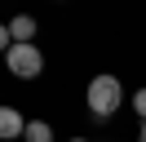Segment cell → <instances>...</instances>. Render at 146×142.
<instances>
[{"label":"cell","mask_w":146,"mask_h":142,"mask_svg":"<svg viewBox=\"0 0 146 142\" xmlns=\"http://www.w3.org/2000/svg\"><path fill=\"white\" fill-rule=\"evenodd\" d=\"M84 102H89V111L98 115V120H111V115L124 107V84H119V76L98 71V76L89 80V89H84Z\"/></svg>","instance_id":"obj_1"},{"label":"cell","mask_w":146,"mask_h":142,"mask_svg":"<svg viewBox=\"0 0 146 142\" xmlns=\"http://www.w3.org/2000/svg\"><path fill=\"white\" fill-rule=\"evenodd\" d=\"M9 44H13L9 40V22H0V53H9Z\"/></svg>","instance_id":"obj_7"},{"label":"cell","mask_w":146,"mask_h":142,"mask_svg":"<svg viewBox=\"0 0 146 142\" xmlns=\"http://www.w3.org/2000/svg\"><path fill=\"white\" fill-rule=\"evenodd\" d=\"M27 133V120H22L18 107H0V142H13Z\"/></svg>","instance_id":"obj_3"},{"label":"cell","mask_w":146,"mask_h":142,"mask_svg":"<svg viewBox=\"0 0 146 142\" xmlns=\"http://www.w3.org/2000/svg\"><path fill=\"white\" fill-rule=\"evenodd\" d=\"M71 142H89V138H71Z\"/></svg>","instance_id":"obj_9"},{"label":"cell","mask_w":146,"mask_h":142,"mask_svg":"<svg viewBox=\"0 0 146 142\" xmlns=\"http://www.w3.org/2000/svg\"><path fill=\"white\" fill-rule=\"evenodd\" d=\"M137 142H146V124H142V129H137Z\"/></svg>","instance_id":"obj_8"},{"label":"cell","mask_w":146,"mask_h":142,"mask_svg":"<svg viewBox=\"0 0 146 142\" xmlns=\"http://www.w3.org/2000/svg\"><path fill=\"white\" fill-rule=\"evenodd\" d=\"M133 111L142 115V124H146V89H137V93H133Z\"/></svg>","instance_id":"obj_6"},{"label":"cell","mask_w":146,"mask_h":142,"mask_svg":"<svg viewBox=\"0 0 146 142\" xmlns=\"http://www.w3.org/2000/svg\"><path fill=\"white\" fill-rule=\"evenodd\" d=\"M22 142H53V124H49V120H27Z\"/></svg>","instance_id":"obj_5"},{"label":"cell","mask_w":146,"mask_h":142,"mask_svg":"<svg viewBox=\"0 0 146 142\" xmlns=\"http://www.w3.org/2000/svg\"><path fill=\"white\" fill-rule=\"evenodd\" d=\"M9 40L13 44H36V18L31 13H13L9 18Z\"/></svg>","instance_id":"obj_4"},{"label":"cell","mask_w":146,"mask_h":142,"mask_svg":"<svg viewBox=\"0 0 146 142\" xmlns=\"http://www.w3.org/2000/svg\"><path fill=\"white\" fill-rule=\"evenodd\" d=\"M5 67H9L18 80H36L40 71H44V53H40L36 44H9V53H5Z\"/></svg>","instance_id":"obj_2"}]
</instances>
